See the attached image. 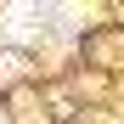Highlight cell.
<instances>
[{"instance_id": "1", "label": "cell", "mask_w": 124, "mask_h": 124, "mask_svg": "<svg viewBox=\"0 0 124 124\" xmlns=\"http://www.w3.org/2000/svg\"><path fill=\"white\" fill-rule=\"evenodd\" d=\"M0 124H6V118H0Z\"/></svg>"}]
</instances>
